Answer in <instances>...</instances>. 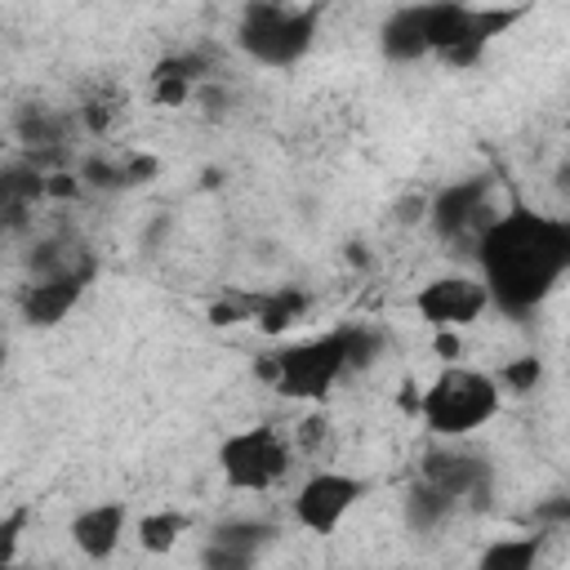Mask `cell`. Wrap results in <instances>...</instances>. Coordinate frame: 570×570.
<instances>
[{
	"label": "cell",
	"instance_id": "9a60e30c",
	"mask_svg": "<svg viewBox=\"0 0 570 570\" xmlns=\"http://www.w3.org/2000/svg\"><path fill=\"white\" fill-rule=\"evenodd\" d=\"M307 294L298 289V285H285V289H276V294H263V298H254V316H258V330L263 334H285L303 312H307Z\"/></svg>",
	"mask_w": 570,
	"mask_h": 570
},
{
	"label": "cell",
	"instance_id": "30bf717a",
	"mask_svg": "<svg viewBox=\"0 0 570 570\" xmlns=\"http://www.w3.org/2000/svg\"><path fill=\"white\" fill-rule=\"evenodd\" d=\"M419 481H428L432 490H441L445 499H454L463 508V503H476L490 490V463L481 454L463 450L459 441H445L441 450L423 454Z\"/></svg>",
	"mask_w": 570,
	"mask_h": 570
},
{
	"label": "cell",
	"instance_id": "5b68a950",
	"mask_svg": "<svg viewBox=\"0 0 570 570\" xmlns=\"http://www.w3.org/2000/svg\"><path fill=\"white\" fill-rule=\"evenodd\" d=\"M214 463H218V476L227 481V490L267 494L289 476L294 445L276 423H254V428L227 432L214 450Z\"/></svg>",
	"mask_w": 570,
	"mask_h": 570
},
{
	"label": "cell",
	"instance_id": "5bb4252c",
	"mask_svg": "<svg viewBox=\"0 0 570 570\" xmlns=\"http://www.w3.org/2000/svg\"><path fill=\"white\" fill-rule=\"evenodd\" d=\"M45 191V178L31 169H0V232L27 218V205Z\"/></svg>",
	"mask_w": 570,
	"mask_h": 570
},
{
	"label": "cell",
	"instance_id": "d6986e66",
	"mask_svg": "<svg viewBox=\"0 0 570 570\" xmlns=\"http://www.w3.org/2000/svg\"><path fill=\"white\" fill-rule=\"evenodd\" d=\"M539 561V539L521 534V539H499L481 552V570H530Z\"/></svg>",
	"mask_w": 570,
	"mask_h": 570
},
{
	"label": "cell",
	"instance_id": "44dd1931",
	"mask_svg": "<svg viewBox=\"0 0 570 570\" xmlns=\"http://www.w3.org/2000/svg\"><path fill=\"white\" fill-rule=\"evenodd\" d=\"M22 530H27V508H13V512L0 517V566H9V561L18 557Z\"/></svg>",
	"mask_w": 570,
	"mask_h": 570
},
{
	"label": "cell",
	"instance_id": "ac0fdd59",
	"mask_svg": "<svg viewBox=\"0 0 570 570\" xmlns=\"http://www.w3.org/2000/svg\"><path fill=\"white\" fill-rule=\"evenodd\" d=\"M18 138L31 142V147H58L67 138V116L49 111V107H27L18 116Z\"/></svg>",
	"mask_w": 570,
	"mask_h": 570
},
{
	"label": "cell",
	"instance_id": "52a82bcc",
	"mask_svg": "<svg viewBox=\"0 0 570 570\" xmlns=\"http://www.w3.org/2000/svg\"><path fill=\"white\" fill-rule=\"evenodd\" d=\"M499 214L494 205V183L490 178H459V183H445L432 200H428V223L441 240L450 245H476V236L485 232V223Z\"/></svg>",
	"mask_w": 570,
	"mask_h": 570
},
{
	"label": "cell",
	"instance_id": "6da1fadb",
	"mask_svg": "<svg viewBox=\"0 0 570 570\" xmlns=\"http://www.w3.org/2000/svg\"><path fill=\"white\" fill-rule=\"evenodd\" d=\"M472 258L490 289V307L530 316L570 276V223L525 205L499 209L476 236Z\"/></svg>",
	"mask_w": 570,
	"mask_h": 570
},
{
	"label": "cell",
	"instance_id": "8fae6325",
	"mask_svg": "<svg viewBox=\"0 0 570 570\" xmlns=\"http://www.w3.org/2000/svg\"><path fill=\"white\" fill-rule=\"evenodd\" d=\"M125 530H129V508H125L120 499H98V503L80 508V512L71 517V525H67L71 543H76L80 557H89V561H107V557L120 548Z\"/></svg>",
	"mask_w": 570,
	"mask_h": 570
},
{
	"label": "cell",
	"instance_id": "3957f363",
	"mask_svg": "<svg viewBox=\"0 0 570 570\" xmlns=\"http://www.w3.org/2000/svg\"><path fill=\"white\" fill-rule=\"evenodd\" d=\"M499 410H503L499 379L490 370H476L463 361H445L419 396L423 428L436 441H463V436L481 432L490 419H499Z\"/></svg>",
	"mask_w": 570,
	"mask_h": 570
},
{
	"label": "cell",
	"instance_id": "9c48e42d",
	"mask_svg": "<svg viewBox=\"0 0 570 570\" xmlns=\"http://www.w3.org/2000/svg\"><path fill=\"white\" fill-rule=\"evenodd\" d=\"M98 263L85 258L76 267H62V272H49V276H31L22 289H18V316L36 330H49L58 325L62 316H71V307L85 298L89 281H94Z\"/></svg>",
	"mask_w": 570,
	"mask_h": 570
},
{
	"label": "cell",
	"instance_id": "ba28073f",
	"mask_svg": "<svg viewBox=\"0 0 570 570\" xmlns=\"http://www.w3.org/2000/svg\"><path fill=\"white\" fill-rule=\"evenodd\" d=\"M414 312L432 330H468L490 312V289L476 272H445V276H432L428 285H419Z\"/></svg>",
	"mask_w": 570,
	"mask_h": 570
},
{
	"label": "cell",
	"instance_id": "2e32d148",
	"mask_svg": "<svg viewBox=\"0 0 570 570\" xmlns=\"http://www.w3.org/2000/svg\"><path fill=\"white\" fill-rule=\"evenodd\" d=\"M187 530H191V517L178 508H160V512L138 517V543H142V552H156V557L169 552Z\"/></svg>",
	"mask_w": 570,
	"mask_h": 570
},
{
	"label": "cell",
	"instance_id": "e0dca14e",
	"mask_svg": "<svg viewBox=\"0 0 570 570\" xmlns=\"http://www.w3.org/2000/svg\"><path fill=\"white\" fill-rule=\"evenodd\" d=\"M454 508H459V503H454V499H445L441 490H432L428 481H414V485H410V494H405V521H410V530H419V534L436 530Z\"/></svg>",
	"mask_w": 570,
	"mask_h": 570
},
{
	"label": "cell",
	"instance_id": "8992f818",
	"mask_svg": "<svg viewBox=\"0 0 570 570\" xmlns=\"http://www.w3.org/2000/svg\"><path fill=\"white\" fill-rule=\"evenodd\" d=\"M370 494V481L356 476V472H343V468H316L303 476V485L294 490V521L307 530V534H334L347 512Z\"/></svg>",
	"mask_w": 570,
	"mask_h": 570
},
{
	"label": "cell",
	"instance_id": "ffe728a7",
	"mask_svg": "<svg viewBox=\"0 0 570 570\" xmlns=\"http://www.w3.org/2000/svg\"><path fill=\"white\" fill-rule=\"evenodd\" d=\"M494 379H499V387L503 392H517V396H525V392H534L539 383H543V356H517V361H508V365H499L494 370Z\"/></svg>",
	"mask_w": 570,
	"mask_h": 570
},
{
	"label": "cell",
	"instance_id": "4fadbf2b",
	"mask_svg": "<svg viewBox=\"0 0 570 570\" xmlns=\"http://www.w3.org/2000/svg\"><path fill=\"white\" fill-rule=\"evenodd\" d=\"M205 62L196 53H169L151 67V102L160 107H183L191 98V89L200 85Z\"/></svg>",
	"mask_w": 570,
	"mask_h": 570
},
{
	"label": "cell",
	"instance_id": "277c9868",
	"mask_svg": "<svg viewBox=\"0 0 570 570\" xmlns=\"http://www.w3.org/2000/svg\"><path fill=\"white\" fill-rule=\"evenodd\" d=\"M316 4L294 0H249L236 18V45L258 67H294L316 40Z\"/></svg>",
	"mask_w": 570,
	"mask_h": 570
},
{
	"label": "cell",
	"instance_id": "7a4b0ae2",
	"mask_svg": "<svg viewBox=\"0 0 570 570\" xmlns=\"http://www.w3.org/2000/svg\"><path fill=\"white\" fill-rule=\"evenodd\" d=\"M379 352H383V334L379 330H370V325H338V330H325L316 338H303V343H289V347L272 352L258 370L272 379V387L281 396L321 401L347 374L370 370Z\"/></svg>",
	"mask_w": 570,
	"mask_h": 570
},
{
	"label": "cell",
	"instance_id": "603a6c76",
	"mask_svg": "<svg viewBox=\"0 0 570 570\" xmlns=\"http://www.w3.org/2000/svg\"><path fill=\"white\" fill-rule=\"evenodd\" d=\"M0 365H4V343H0Z\"/></svg>",
	"mask_w": 570,
	"mask_h": 570
},
{
	"label": "cell",
	"instance_id": "7c38bea8",
	"mask_svg": "<svg viewBox=\"0 0 570 570\" xmlns=\"http://www.w3.org/2000/svg\"><path fill=\"white\" fill-rule=\"evenodd\" d=\"M272 539H276V530H272L267 521L236 517V521L214 525L209 548H205V561H214V566H249V561H254Z\"/></svg>",
	"mask_w": 570,
	"mask_h": 570
},
{
	"label": "cell",
	"instance_id": "7402d4cb",
	"mask_svg": "<svg viewBox=\"0 0 570 570\" xmlns=\"http://www.w3.org/2000/svg\"><path fill=\"white\" fill-rule=\"evenodd\" d=\"M436 352L441 361H459V330H436Z\"/></svg>",
	"mask_w": 570,
	"mask_h": 570
}]
</instances>
